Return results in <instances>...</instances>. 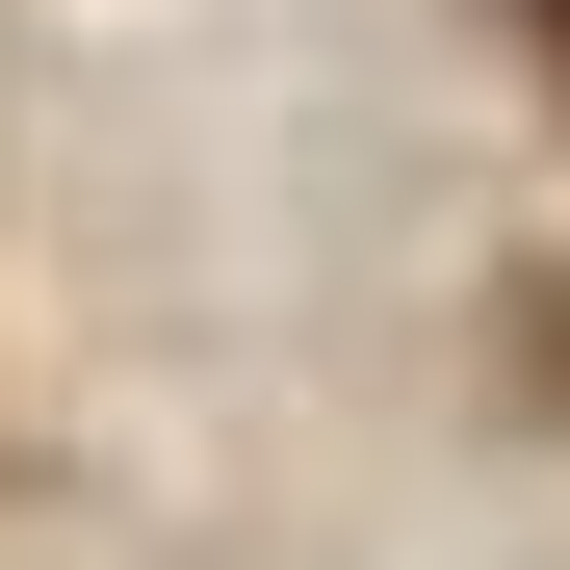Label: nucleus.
Returning a JSON list of instances; mask_svg holds the SVG:
<instances>
[]
</instances>
